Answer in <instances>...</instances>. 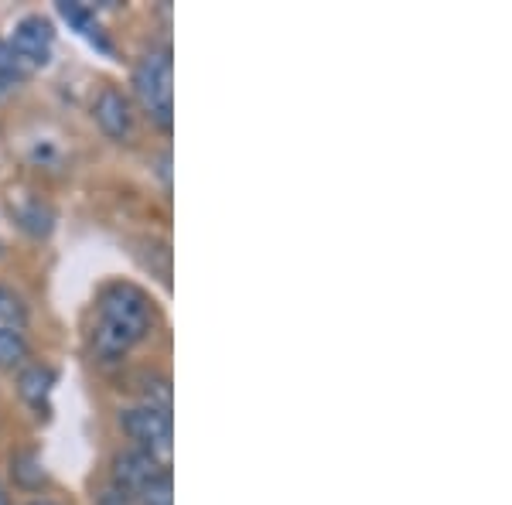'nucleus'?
Segmentation results:
<instances>
[{"mask_svg": "<svg viewBox=\"0 0 512 505\" xmlns=\"http://www.w3.org/2000/svg\"><path fill=\"white\" fill-rule=\"evenodd\" d=\"M0 328H11V331L28 328V304L11 287H0Z\"/></svg>", "mask_w": 512, "mask_h": 505, "instance_id": "nucleus-12", "label": "nucleus"}, {"mask_svg": "<svg viewBox=\"0 0 512 505\" xmlns=\"http://www.w3.org/2000/svg\"><path fill=\"white\" fill-rule=\"evenodd\" d=\"M137 505H175V488H171V471L154 478L151 485H144L140 492L134 495Z\"/></svg>", "mask_w": 512, "mask_h": 505, "instance_id": "nucleus-14", "label": "nucleus"}, {"mask_svg": "<svg viewBox=\"0 0 512 505\" xmlns=\"http://www.w3.org/2000/svg\"><path fill=\"white\" fill-rule=\"evenodd\" d=\"M134 96L144 106L147 120L158 130H171V48H151L147 55H140L134 69Z\"/></svg>", "mask_w": 512, "mask_h": 505, "instance_id": "nucleus-2", "label": "nucleus"}, {"mask_svg": "<svg viewBox=\"0 0 512 505\" xmlns=\"http://www.w3.org/2000/svg\"><path fill=\"white\" fill-rule=\"evenodd\" d=\"M140 396H144L140 407L171 413V383L161 372H144V376H140Z\"/></svg>", "mask_w": 512, "mask_h": 505, "instance_id": "nucleus-10", "label": "nucleus"}, {"mask_svg": "<svg viewBox=\"0 0 512 505\" xmlns=\"http://www.w3.org/2000/svg\"><path fill=\"white\" fill-rule=\"evenodd\" d=\"M28 355H31V345H28V335H24V331L0 328V369L21 366Z\"/></svg>", "mask_w": 512, "mask_h": 505, "instance_id": "nucleus-11", "label": "nucleus"}, {"mask_svg": "<svg viewBox=\"0 0 512 505\" xmlns=\"http://www.w3.org/2000/svg\"><path fill=\"white\" fill-rule=\"evenodd\" d=\"M96 505H134V502L123 492H117V488H103V492L96 495Z\"/></svg>", "mask_w": 512, "mask_h": 505, "instance_id": "nucleus-16", "label": "nucleus"}, {"mask_svg": "<svg viewBox=\"0 0 512 505\" xmlns=\"http://www.w3.org/2000/svg\"><path fill=\"white\" fill-rule=\"evenodd\" d=\"M59 14L79 31V35H86L93 45L103 48V52H110V41H106L103 28H99V21H96V14L89 11L86 4H59Z\"/></svg>", "mask_w": 512, "mask_h": 505, "instance_id": "nucleus-8", "label": "nucleus"}, {"mask_svg": "<svg viewBox=\"0 0 512 505\" xmlns=\"http://www.w3.org/2000/svg\"><path fill=\"white\" fill-rule=\"evenodd\" d=\"M151 325L154 301L137 284H127V280L106 284L96 301L93 349L103 362H117L120 355H127L151 335Z\"/></svg>", "mask_w": 512, "mask_h": 505, "instance_id": "nucleus-1", "label": "nucleus"}, {"mask_svg": "<svg viewBox=\"0 0 512 505\" xmlns=\"http://www.w3.org/2000/svg\"><path fill=\"white\" fill-rule=\"evenodd\" d=\"M0 505H11V495L4 492V485H0Z\"/></svg>", "mask_w": 512, "mask_h": 505, "instance_id": "nucleus-17", "label": "nucleus"}, {"mask_svg": "<svg viewBox=\"0 0 512 505\" xmlns=\"http://www.w3.org/2000/svg\"><path fill=\"white\" fill-rule=\"evenodd\" d=\"M52 389H55V369L52 366L31 362V366L21 369L18 393H21V400L28 403V407L35 410V413H48V400H52Z\"/></svg>", "mask_w": 512, "mask_h": 505, "instance_id": "nucleus-7", "label": "nucleus"}, {"mask_svg": "<svg viewBox=\"0 0 512 505\" xmlns=\"http://www.w3.org/2000/svg\"><path fill=\"white\" fill-rule=\"evenodd\" d=\"M93 117L110 140H130L134 137V110H130V99L120 89L106 86L93 103Z\"/></svg>", "mask_w": 512, "mask_h": 505, "instance_id": "nucleus-6", "label": "nucleus"}, {"mask_svg": "<svg viewBox=\"0 0 512 505\" xmlns=\"http://www.w3.org/2000/svg\"><path fill=\"white\" fill-rule=\"evenodd\" d=\"M11 475L14 482H18L21 488H41V482H45V468H41L38 454L31 451H21L11 458Z\"/></svg>", "mask_w": 512, "mask_h": 505, "instance_id": "nucleus-13", "label": "nucleus"}, {"mask_svg": "<svg viewBox=\"0 0 512 505\" xmlns=\"http://www.w3.org/2000/svg\"><path fill=\"white\" fill-rule=\"evenodd\" d=\"M7 45L14 48V55L28 65H48L52 59V45H55V28L48 18H41V14H28V18H21L14 24V38L7 41Z\"/></svg>", "mask_w": 512, "mask_h": 505, "instance_id": "nucleus-4", "label": "nucleus"}, {"mask_svg": "<svg viewBox=\"0 0 512 505\" xmlns=\"http://www.w3.org/2000/svg\"><path fill=\"white\" fill-rule=\"evenodd\" d=\"M120 427L137 444V451L151 454L154 461L168 465L171 461V413L151 407H130L120 413Z\"/></svg>", "mask_w": 512, "mask_h": 505, "instance_id": "nucleus-3", "label": "nucleus"}, {"mask_svg": "<svg viewBox=\"0 0 512 505\" xmlns=\"http://www.w3.org/2000/svg\"><path fill=\"white\" fill-rule=\"evenodd\" d=\"M28 65H24L18 55H14V48L7 45L4 38H0V82H7V86H14V82H24L28 79Z\"/></svg>", "mask_w": 512, "mask_h": 505, "instance_id": "nucleus-15", "label": "nucleus"}, {"mask_svg": "<svg viewBox=\"0 0 512 505\" xmlns=\"http://www.w3.org/2000/svg\"><path fill=\"white\" fill-rule=\"evenodd\" d=\"M18 226H21L28 236L45 239V236L55 229V212L48 209L45 202H38V198H31L28 205H21V209H18Z\"/></svg>", "mask_w": 512, "mask_h": 505, "instance_id": "nucleus-9", "label": "nucleus"}, {"mask_svg": "<svg viewBox=\"0 0 512 505\" xmlns=\"http://www.w3.org/2000/svg\"><path fill=\"white\" fill-rule=\"evenodd\" d=\"M168 465H161V461H154L151 454L144 451H123L113 458V482H117V492H123L130 499V495H137L144 485H151L154 478L164 475Z\"/></svg>", "mask_w": 512, "mask_h": 505, "instance_id": "nucleus-5", "label": "nucleus"}, {"mask_svg": "<svg viewBox=\"0 0 512 505\" xmlns=\"http://www.w3.org/2000/svg\"><path fill=\"white\" fill-rule=\"evenodd\" d=\"M28 505H59V502H52V499H31Z\"/></svg>", "mask_w": 512, "mask_h": 505, "instance_id": "nucleus-18", "label": "nucleus"}]
</instances>
